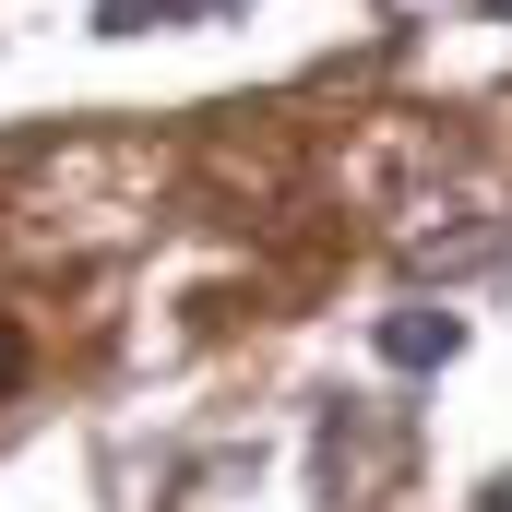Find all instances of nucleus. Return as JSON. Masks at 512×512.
Masks as SVG:
<instances>
[{
    "label": "nucleus",
    "mask_w": 512,
    "mask_h": 512,
    "mask_svg": "<svg viewBox=\"0 0 512 512\" xmlns=\"http://www.w3.org/2000/svg\"><path fill=\"white\" fill-rule=\"evenodd\" d=\"M108 24H203V12H227V0H96Z\"/></svg>",
    "instance_id": "f257e3e1"
}]
</instances>
